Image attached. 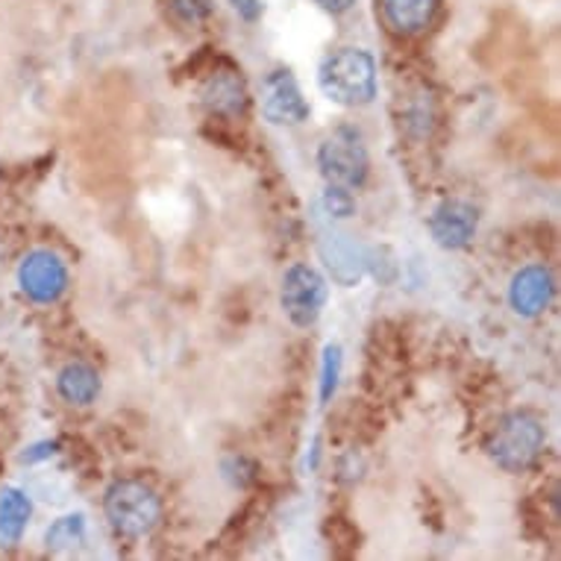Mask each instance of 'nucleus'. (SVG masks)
I'll list each match as a JSON object with an SVG mask.
<instances>
[{"label":"nucleus","mask_w":561,"mask_h":561,"mask_svg":"<svg viewBox=\"0 0 561 561\" xmlns=\"http://www.w3.org/2000/svg\"><path fill=\"white\" fill-rule=\"evenodd\" d=\"M321 92L339 106H368L377 98V59L362 47H339L318 68Z\"/></svg>","instance_id":"nucleus-1"},{"label":"nucleus","mask_w":561,"mask_h":561,"mask_svg":"<svg viewBox=\"0 0 561 561\" xmlns=\"http://www.w3.org/2000/svg\"><path fill=\"white\" fill-rule=\"evenodd\" d=\"M103 515L124 538H145L162 520V500L141 479H115L103 494Z\"/></svg>","instance_id":"nucleus-2"},{"label":"nucleus","mask_w":561,"mask_h":561,"mask_svg":"<svg viewBox=\"0 0 561 561\" xmlns=\"http://www.w3.org/2000/svg\"><path fill=\"white\" fill-rule=\"evenodd\" d=\"M547 433H543L541 421L529 412H512L500 417L497 426L491 430L485 442V450L491 459L497 461V468L508 473H520V470L533 468L535 459L541 456Z\"/></svg>","instance_id":"nucleus-3"},{"label":"nucleus","mask_w":561,"mask_h":561,"mask_svg":"<svg viewBox=\"0 0 561 561\" xmlns=\"http://www.w3.org/2000/svg\"><path fill=\"white\" fill-rule=\"evenodd\" d=\"M318 171L327 180V185H341V188H362L368 180L370 159L362 145L359 129L339 127L335 133L323 138L318 148Z\"/></svg>","instance_id":"nucleus-4"},{"label":"nucleus","mask_w":561,"mask_h":561,"mask_svg":"<svg viewBox=\"0 0 561 561\" xmlns=\"http://www.w3.org/2000/svg\"><path fill=\"white\" fill-rule=\"evenodd\" d=\"M327 279L318 267L297 262L283 274V291H279V304L283 312L295 327L309 330L321 318L323 306H327Z\"/></svg>","instance_id":"nucleus-5"},{"label":"nucleus","mask_w":561,"mask_h":561,"mask_svg":"<svg viewBox=\"0 0 561 561\" xmlns=\"http://www.w3.org/2000/svg\"><path fill=\"white\" fill-rule=\"evenodd\" d=\"M15 279H19L21 295L27 297L30 304L50 306L68 291V265L54 250H30L19 262Z\"/></svg>","instance_id":"nucleus-6"},{"label":"nucleus","mask_w":561,"mask_h":561,"mask_svg":"<svg viewBox=\"0 0 561 561\" xmlns=\"http://www.w3.org/2000/svg\"><path fill=\"white\" fill-rule=\"evenodd\" d=\"M262 115L276 127H297L312 115V106L288 68H276L262 77Z\"/></svg>","instance_id":"nucleus-7"},{"label":"nucleus","mask_w":561,"mask_h":561,"mask_svg":"<svg viewBox=\"0 0 561 561\" xmlns=\"http://www.w3.org/2000/svg\"><path fill=\"white\" fill-rule=\"evenodd\" d=\"M430 236L438 248L444 250H461L468 248L470 241L477 239L479 230V213L477 206L468 201H442L430 215Z\"/></svg>","instance_id":"nucleus-8"},{"label":"nucleus","mask_w":561,"mask_h":561,"mask_svg":"<svg viewBox=\"0 0 561 561\" xmlns=\"http://www.w3.org/2000/svg\"><path fill=\"white\" fill-rule=\"evenodd\" d=\"M318 253H321L332 279L344 288L359 286L362 276L368 271V250L344 232H327L318 244Z\"/></svg>","instance_id":"nucleus-9"},{"label":"nucleus","mask_w":561,"mask_h":561,"mask_svg":"<svg viewBox=\"0 0 561 561\" xmlns=\"http://www.w3.org/2000/svg\"><path fill=\"white\" fill-rule=\"evenodd\" d=\"M556 297V276L547 265H526L512 276L508 304L520 318H538Z\"/></svg>","instance_id":"nucleus-10"},{"label":"nucleus","mask_w":561,"mask_h":561,"mask_svg":"<svg viewBox=\"0 0 561 561\" xmlns=\"http://www.w3.org/2000/svg\"><path fill=\"white\" fill-rule=\"evenodd\" d=\"M201 101L213 115H221V118H239L244 115L250 106L248 83L241 71H232V68H224V71H215L203 80Z\"/></svg>","instance_id":"nucleus-11"},{"label":"nucleus","mask_w":561,"mask_h":561,"mask_svg":"<svg viewBox=\"0 0 561 561\" xmlns=\"http://www.w3.org/2000/svg\"><path fill=\"white\" fill-rule=\"evenodd\" d=\"M382 19L400 36H417L424 33L435 19L438 0H382Z\"/></svg>","instance_id":"nucleus-12"},{"label":"nucleus","mask_w":561,"mask_h":561,"mask_svg":"<svg viewBox=\"0 0 561 561\" xmlns=\"http://www.w3.org/2000/svg\"><path fill=\"white\" fill-rule=\"evenodd\" d=\"M56 391L65 403L92 405L101 397V374L85 362H68L56 374Z\"/></svg>","instance_id":"nucleus-13"},{"label":"nucleus","mask_w":561,"mask_h":561,"mask_svg":"<svg viewBox=\"0 0 561 561\" xmlns=\"http://www.w3.org/2000/svg\"><path fill=\"white\" fill-rule=\"evenodd\" d=\"M30 517H33V503L27 491L15 485L0 488V541L15 547L27 533Z\"/></svg>","instance_id":"nucleus-14"},{"label":"nucleus","mask_w":561,"mask_h":561,"mask_svg":"<svg viewBox=\"0 0 561 561\" xmlns=\"http://www.w3.org/2000/svg\"><path fill=\"white\" fill-rule=\"evenodd\" d=\"M50 552H71L85 541V515H65L50 524L45 535Z\"/></svg>","instance_id":"nucleus-15"},{"label":"nucleus","mask_w":561,"mask_h":561,"mask_svg":"<svg viewBox=\"0 0 561 561\" xmlns=\"http://www.w3.org/2000/svg\"><path fill=\"white\" fill-rule=\"evenodd\" d=\"M341 347L339 344H327L321 359V403H330L341 379Z\"/></svg>","instance_id":"nucleus-16"},{"label":"nucleus","mask_w":561,"mask_h":561,"mask_svg":"<svg viewBox=\"0 0 561 561\" xmlns=\"http://www.w3.org/2000/svg\"><path fill=\"white\" fill-rule=\"evenodd\" d=\"M321 209L327 218H353V213H356V201H353L350 188L327 185V192L321 194Z\"/></svg>","instance_id":"nucleus-17"},{"label":"nucleus","mask_w":561,"mask_h":561,"mask_svg":"<svg viewBox=\"0 0 561 561\" xmlns=\"http://www.w3.org/2000/svg\"><path fill=\"white\" fill-rule=\"evenodd\" d=\"M215 3L213 0H171V12L176 15V21L183 24H201L213 15Z\"/></svg>","instance_id":"nucleus-18"},{"label":"nucleus","mask_w":561,"mask_h":561,"mask_svg":"<svg viewBox=\"0 0 561 561\" xmlns=\"http://www.w3.org/2000/svg\"><path fill=\"white\" fill-rule=\"evenodd\" d=\"M56 450H59V444H56V442H38V444H33V447H27V450L21 453V461H24V465H38V461L54 459Z\"/></svg>","instance_id":"nucleus-19"},{"label":"nucleus","mask_w":561,"mask_h":561,"mask_svg":"<svg viewBox=\"0 0 561 561\" xmlns=\"http://www.w3.org/2000/svg\"><path fill=\"white\" fill-rule=\"evenodd\" d=\"M230 3H232V10L239 12L241 19L248 21V24L262 19V12H265V3H262V0H230Z\"/></svg>","instance_id":"nucleus-20"},{"label":"nucleus","mask_w":561,"mask_h":561,"mask_svg":"<svg viewBox=\"0 0 561 561\" xmlns=\"http://www.w3.org/2000/svg\"><path fill=\"white\" fill-rule=\"evenodd\" d=\"M323 12H330V15H344L356 7V0H314Z\"/></svg>","instance_id":"nucleus-21"},{"label":"nucleus","mask_w":561,"mask_h":561,"mask_svg":"<svg viewBox=\"0 0 561 561\" xmlns=\"http://www.w3.org/2000/svg\"><path fill=\"white\" fill-rule=\"evenodd\" d=\"M232 465H236V468H232V470H241V468H244V461H248V459H241V456H232ZM227 477H230L232 479V482H236V485H244V482H248V473H239V477H236V473H227Z\"/></svg>","instance_id":"nucleus-22"}]
</instances>
